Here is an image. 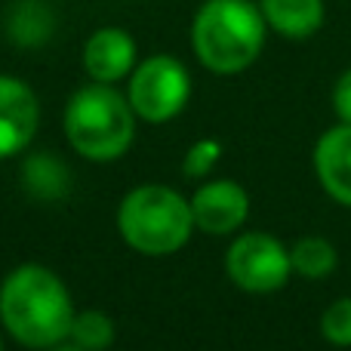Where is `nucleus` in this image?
<instances>
[{
	"label": "nucleus",
	"instance_id": "1",
	"mask_svg": "<svg viewBox=\"0 0 351 351\" xmlns=\"http://www.w3.org/2000/svg\"><path fill=\"white\" fill-rule=\"evenodd\" d=\"M0 321L28 348H53L68 339L74 305L65 284L43 265H22L0 287Z\"/></svg>",
	"mask_w": 351,
	"mask_h": 351
},
{
	"label": "nucleus",
	"instance_id": "2",
	"mask_svg": "<svg viewBox=\"0 0 351 351\" xmlns=\"http://www.w3.org/2000/svg\"><path fill=\"white\" fill-rule=\"evenodd\" d=\"M265 16L253 0H206L191 25V47L213 74H241L265 47Z\"/></svg>",
	"mask_w": 351,
	"mask_h": 351
},
{
	"label": "nucleus",
	"instance_id": "3",
	"mask_svg": "<svg viewBox=\"0 0 351 351\" xmlns=\"http://www.w3.org/2000/svg\"><path fill=\"white\" fill-rule=\"evenodd\" d=\"M136 133L133 105L108 84L84 86L65 108V136L86 160H114L130 148Z\"/></svg>",
	"mask_w": 351,
	"mask_h": 351
},
{
	"label": "nucleus",
	"instance_id": "4",
	"mask_svg": "<svg viewBox=\"0 0 351 351\" xmlns=\"http://www.w3.org/2000/svg\"><path fill=\"white\" fill-rule=\"evenodd\" d=\"M117 228L130 247L145 256L176 253L191 237V204L167 185L133 188L117 210Z\"/></svg>",
	"mask_w": 351,
	"mask_h": 351
},
{
	"label": "nucleus",
	"instance_id": "5",
	"mask_svg": "<svg viewBox=\"0 0 351 351\" xmlns=\"http://www.w3.org/2000/svg\"><path fill=\"white\" fill-rule=\"evenodd\" d=\"M225 271L231 284L247 293H274L290 280V250L265 231L241 234L225 253Z\"/></svg>",
	"mask_w": 351,
	"mask_h": 351
},
{
	"label": "nucleus",
	"instance_id": "6",
	"mask_svg": "<svg viewBox=\"0 0 351 351\" xmlns=\"http://www.w3.org/2000/svg\"><path fill=\"white\" fill-rule=\"evenodd\" d=\"M191 77L188 68L173 56H152L136 68L130 80V105L139 117L152 123H164L188 105Z\"/></svg>",
	"mask_w": 351,
	"mask_h": 351
},
{
	"label": "nucleus",
	"instance_id": "7",
	"mask_svg": "<svg viewBox=\"0 0 351 351\" xmlns=\"http://www.w3.org/2000/svg\"><path fill=\"white\" fill-rule=\"evenodd\" d=\"M188 204H191L194 228L206 231V234H231L241 228L250 213L247 191L231 179H216L200 185Z\"/></svg>",
	"mask_w": 351,
	"mask_h": 351
},
{
	"label": "nucleus",
	"instance_id": "8",
	"mask_svg": "<svg viewBox=\"0 0 351 351\" xmlns=\"http://www.w3.org/2000/svg\"><path fill=\"white\" fill-rule=\"evenodd\" d=\"M37 130V99L28 84L0 74V160L19 154Z\"/></svg>",
	"mask_w": 351,
	"mask_h": 351
},
{
	"label": "nucleus",
	"instance_id": "9",
	"mask_svg": "<svg viewBox=\"0 0 351 351\" xmlns=\"http://www.w3.org/2000/svg\"><path fill=\"white\" fill-rule=\"evenodd\" d=\"M315 173L336 204L351 206V123H339L317 139Z\"/></svg>",
	"mask_w": 351,
	"mask_h": 351
},
{
	"label": "nucleus",
	"instance_id": "10",
	"mask_svg": "<svg viewBox=\"0 0 351 351\" xmlns=\"http://www.w3.org/2000/svg\"><path fill=\"white\" fill-rule=\"evenodd\" d=\"M133 62H136V43L121 28L96 31L84 47V68L99 84H114V80L127 77Z\"/></svg>",
	"mask_w": 351,
	"mask_h": 351
},
{
	"label": "nucleus",
	"instance_id": "11",
	"mask_svg": "<svg viewBox=\"0 0 351 351\" xmlns=\"http://www.w3.org/2000/svg\"><path fill=\"white\" fill-rule=\"evenodd\" d=\"M265 25L290 40H305L324 25V0H259Z\"/></svg>",
	"mask_w": 351,
	"mask_h": 351
},
{
	"label": "nucleus",
	"instance_id": "12",
	"mask_svg": "<svg viewBox=\"0 0 351 351\" xmlns=\"http://www.w3.org/2000/svg\"><path fill=\"white\" fill-rule=\"evenodd\" d=\"M290 262H293V271L302 274V278L324 280L327 274L336 271L339 253H336V247L327 237H302V241L293 243Z\"/></svg>",
	"mask_w": 351,
	"mask_h": 351
},
{
	"label": "nucleus",
	"instance_id": "13",
	"mask_svg": "<svg viewBox=\"0 0 351 351\" xmlns=\"http://www.w3.org/2000/svg\"><path fill=\"white\" fill-rule=\"evenodd\" d=\"M68 336L84 351H102L114 339V324H111V317L102 315V311H84V315H74L71 333Z\"/></svg>",
	"mask_w": 351,
	"mask_h": 351
},
{
	"label": "nucleus",
	"instance_id": "14",
	"mask_svg": "<svg viewBox=\"0 0 351 351\" xmlns=\"http://www.w3.org/2000/svg\"><path fill=\"white\" fill-rule=\"evenodd\" d=\"M321 336L333 346H351V296H342L321 315Z\"/></svg>",
	"mask_w": 351,
	"mask_h": 351
},
{
	"label": "nucleus",
	"instance_id": "15",
	"mask_svg": "<svg viewBox=\"0 0 351 351\" xmlns=\"http://www.w3.org/2000/svg\"><path fill=\"white\" fill-rule=\"evenodd\" d=\"M219 158H222V145H219L216 139H200L188 148L182 170H185L188 179H200V176H206L213 167H216Z\"/></svg>",
	"mask_w": 351,
	"mask_h": 351
},
{
	"label": "nucleus",
	"instance_id": "16",
	"mask_svg": "<svg viewBox=\"0 0 351 351\" xmlns=\"http://www.w3.org/2000/svg\"><path fill=\"white\" fill-rule=\"evenodd\" d=\"M333 108L339 123H351V68L339 74V80L333 86Z\"/></svg>",
	"mask_w": 351,
	"mask_h": 351
},
{
	"label": "nucleus",
	"instance_id": "17",
	"mask_svg": "<svg viewBox=\"0 0 351 351\" xmlns=\"http://www.w3.org/2000/svg\"><path fill=\"white\" fill-rule=\"evenodd\" d=\"M56 351H84V348H56Z\"/></svg>",
	"mask_w": 351,
	"mask_h": 351
},
{
	"label": "nucleus",
	"instance_id": "18",
	"mask_svg": "<svg viewBox=\"0 0 351 351\" xmlns=\"http://www.w3.org/2000/svg\"><path fill=\"white\" fill-rule=\"evenodd\" d=\"M0 351H3V346H0Z\"/></svg>",
	"mask_w": 351,
	"mask_h": 351
}]
</instances>
